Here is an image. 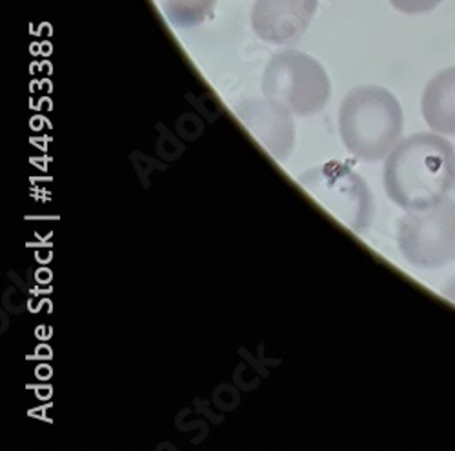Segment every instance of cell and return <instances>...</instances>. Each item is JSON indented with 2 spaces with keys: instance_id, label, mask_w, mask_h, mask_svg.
Masks as SVG:
<instances>
[{
  "instance_id": "cell-1",
  "label": "cell",
  "mask_w": 455,
  "mask_h": 451,
  "mask_svg": "<svg viewBox=\"0 0 455 451\" xmlns=\"http://www.w3.org/2000/svg\"><path fill=\"white\" fill-rule=\"evenodd\" d=\"M388 199L404 211H423L455 187V147L439 133H415L397 142L383 168Z\"/></svg>"
},
{
  "instance_id": "cell-2",
  "label": "cell",
  "mask_w": 455,
  "mask_h": 451,
  "mask_svg": "<svg viewBox=\"0 0 455 451\" xmlns=\"http://www.w3.org/2000/svg\"><path fill=\"white\" fill-rule=\"evenodd\" d=\"M404 115L387 88H354L339 107V133L348 152L366 162L387 159L401 140Z\"/></svg>"
},
{
  "instance_id": "cell-3",
  "label": "cell",
  "mask_w": 455,
  "mask_h": 451,
  "mask_svg": "<svg viewBox=\"0 0 455 451\" xmlns=\"http://www.w3.org/2000/svg\"><path fill=\"white\" fill-rule=\"evenodd\" d=\"M262 95L291 115L308 117L328 104L331 84L319 60L288 50L275 53L264 67Z\"/></svg>"
},
{
  "instance_id": "cell-4",
  "label": "cell",
  "mask_w": 455,
  "mask_h": 451,
  "mask_svg": "<svg viewBox=\"0 0 455 451\" xmlns=\"http://www.w3.org/2000/svg\"><path fill=\"white\" fill-rule=\"evenodd\" d=\"M299 184L326 213L355 233H364L373 218V197L364 180L337 161L302 173Z\"/></svg>"
},
{
  "instance_id": "cell-5",
  "label": "cell",
  "mask_w": 455,
  "mask_h": 451,
  "mask_svg": "<svg viewBox=\"0 0 455 451\" xmlns=\"http://www.w3.org/2000/svg\"><path fill=\"white\" fill-rule=\"evenodd\" d=\"M397 246L410 266L439 270L455 260V202L448 197L434 208L406 211L397 224Z\"/></svg>"
},
{
  "instance_id": "cell-6",
  "label": "cell",
  "mask_w": 455,
  "mask_h": 451,
  "mask_svg": "<svg viewBox=\"0 0 455 451\" xmlns=\"http://www.w3.org/2000/svg\"><path fill=\"white\" fill-rule=\"evenodd\" d=\"M235 113L248 133L275 161L284 162L291 155L295 147V124L288 109L264 97L241 102Z\"/></svg>"
},
{
  "instance_id": "cell-7",
  "label": "cell",
  "mask_w": 455,
  "mask_h": 451,
  "mask_svg": "<svg viewBox=\"0 0 455 451\" xmlns=\"http://www.w3.org/2000/svg\"><path fill=\"white\" fill-rule=\"evenodd\" d=\"M319 0H255L251 28L270 44H293L310 28Z\"/></svg>"
},
{
  "instance_id": "cell-8",
  "label": "cell",
  "mask_w": 455,
  "mask_h": 451,
  "mask_svg": "<svg viewBox=\"0 0 455 451\" xmlns=\"http://www.w3.org/2000/svg\"><path fill=\"white\" fill-rule=\"evenodd\" d=\"M423 119L432 131L455 137V66L432 77L421 99Z\"/></svg>"
},
{
  "instance_id": "cell-9",
  "label": "cell",
  "mask_w": 455,
  "mask_h": 451,
  "mask_svg": "<svg viewBox=\"0 0 455 451\" xmlns=\"http://www.w3.org/2000/svg\"><path fill=\"white\" fill-rule=\"evenodd\" d=\"M156 3L175 28L189 29L213 17L217 0H156Z\"/></svg>"
},
{
  "instance_id": "cell-10",
  "label": "cell",
  "mask_w": 455,
  "mask_h": 451,
  "mask_svg": "<svg viewBox=\"0 0 455 451\" xmlns=\"http://www.w3.org/2000/svg\"><path fill=\"white\" fill-rule=\"evenodd\" d=\"M392 6L403 13L417 15V13H428L435 10L443 0H390Z\"/></svg>"
},
{
  "instance_id": "cell-11",
  "label": "cell",
  "mask_w": 455,
  "mask_h": 451,
  "mask_svg": "<svg viewBox=\"0 0 455 451\" xmlns=\"http://www.w3.org/2000/svg\"><path fill=\"white\" fill-rule=\"evenodd\" d=\"M443 295H444V298H448L451 305H455V277H451L446 284H444V288H443Z\"/></svg>"
}]
</instances>
